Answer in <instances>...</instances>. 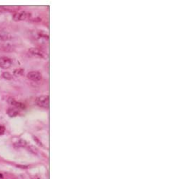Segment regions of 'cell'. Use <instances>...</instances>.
Segmentation results:
<instances>
[{"label":"cell","instance_id":"cell-13","mask_svg":"<svg viewBox=\"0 0 183 179\" xmlns=\"http://www.w3.org/2000/svg\"><path fill=\"white\" fill-rule=\"evenodd\" d=\"M4 131V127L0 125V135L2 134Z\"/></svg>","mask_w":183,"mask_h":179},{"label":"cell","instance_id":"cell-1","mask_svg":"<svg viewBox=\"0 0 183 179\" xmlns=\"http://www.w3.org/2000/svg\"><path fill=\"white\" fill-rule=\"evenodd\" d=\"M35 103L40 107L47 109L49 106V97L48 96H40L35 100Z\"/></svg>","mask_w":183,"mask_h":179},{"label":"cell","instance_id":"cell-3","mask_svg":"<svg viewBox=\"0 0 183 179\" xmlns=\"http://www.w3.org/2000/svg\"><path fill=\"white\" fill-rule=\"evenodd\" d=\"M12 59H9V57H6V56H1V57H0V67L1 69H9L12 66Z\"/></svg>","mask_w":183,"mask_h":179},{"label":"cell","instance_id":"cell-2","mask_svg":"<svg viewBox=\"0 0 183 179\" xmlns=\"http://www.w3.org/2000/svg\"><path fill=\"white\" fill-rule=\"evenodd\" d=\"M29 53L34 57L39 58V59H45V54L41 49H37V48L32 47L29 49Z\"/></svg>","mask_w":183,"mask_h":179},{"label":"cell","instance_id":"cell-10","mask_svg":"<svg viewBox=\"0 0 183 179\" xmlns=\"http://www.w3.org/2000/svg\"><path fill=\"white\" fill-rule=\"evenodd\" d=\"M27 143L26 142L25 140L22 139L19 140V141L15 143V146H17V147H25V146H27Z\"/></svg>","mask_w":183,"mask_h":179},{"label":"cell","instance_id":"cell-4","mask_svg":"<svg viewBox=\"0 0 183 179\" xmlns=\"http://www.w3.org/2000/svg\"><path fill=\"white\" fill-rule=\"evenodd\" d=\"M30 14L29 13L26 12H21L16 13L13 16V20L16 21V22H19V21H25L30 17Z\"/></svg>","mask_w":183,"mask_h":179},{"label":"cell","instance_id":"cell-8","mask_svg":"<svg viewBox=\"0 0 183 179\" xmlns=\"http://www.w3.org/2000/svg\"><path fill=\"white\" fill-rule=\"evenodd\" d=\"M12 36L9 33L6 32L5 31H2L0 30V41H9V40L12 39Z\"/></svg>","mask_w":183,"mask_h":179},{"label":"cell","instance_id":"cell-6","mask_svg":"<svg viewBox=\"0 0 183 179\" xmlns=\"http://www.w3.org/2000/svg\"><path fill=\"white\" fill-rule=\"evenodd\" d=\"M8 104H9L10 105L14 106V107L17 108V109H25V105L22 103L17 101L15 99H13V98H9L7 99Z\"/></svg>","mask_w":183,"mask_h":179},{"label":"cell","instance_id":"cell-5","mask_svg":"<svg viewBox=\"0 0 183 179\" xmlns=\"http://www.w3.org/2000/svg\"><path fill=\"white\" fill-rule=\"evenodd\" d=\"M27 78L33 81H39L42 79V74L39 72H30L27 74Z\"/></svg>","mask_w":183,"mask_h":179},{"label":"cell","instance_id":"cell-9","mask_svg":"<svg viewBox=\"0 0 183 179\" xmlns=\"http://www.w3.org/2000/svg\"><path fill=\"white\" fill-rule=\"evenodd\" d=\"M6 113L9 115V117H15L19 114L18 110L17 109H14V108H10V109H9Z\"/></svg>","mask_w":183,"mask_h":179},{"label":"cell","instance_id":"cell-7","mask_svg":"<svg viewBox=\"0 0 183 179\" xmlns=\"http://www.w3.org/2000/svg\"><path fill=\"white\" fill-rule=\"evenodd\" d=\"M0 50L4 51H12L14 50V46L12 44L9 42H4L0 44Z\"/></svg>","mask_w":183,"mask_h":179},{"label":"cell","instance_id":"cell-11","mask_svg":"<svg viewBox=\"0 0 183 179\" xmlns=\"http://www.w3.org/2000/svg\"><path fill=\"white\" fill-rule=\"evenodd\" d=\"M13 73H14V75L16 76V77H20V76L23 75L24 69H16V70L14 71Z\"/></svg>","mask_w":183,"mask_h":179},{"label":"cell","instance_id":"cell-14","mask_svg":"<svg viewBox=\"0 0 183 179\" xmlns=\"http://www.w3.org/2000/svg\"></svg>","mask_w":183,"mask_h":179},{"label":"cell","instance_id":"cell-12","mask_svg":"<svg viewBox=\"0 0 183 179\" xmlns=\"http://www.w3.org/2000/svg\"><path fill=\"white\" fill-rule=\"evenodd\" d=\"M1 76H2V77L4 79H5L6 80H10L12 79V74H11L10 73H9V72H4L2 74H1Z\"/></svg>","mask_w":183,"mask_h":179}]
</instances>
